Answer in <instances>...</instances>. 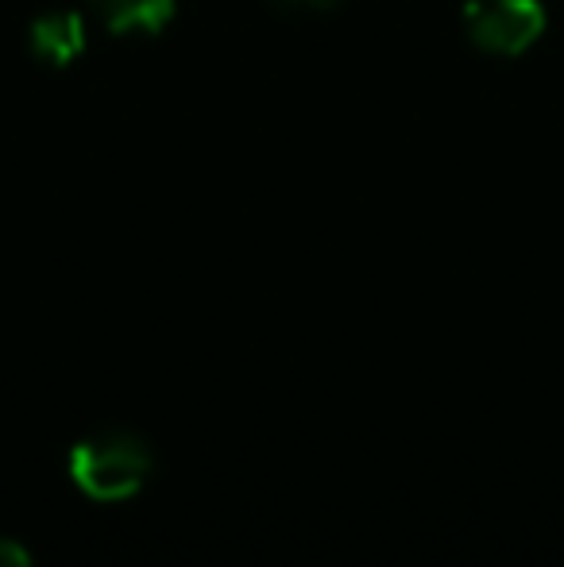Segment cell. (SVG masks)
Masks as SVG:
<instances>
[{"label": "cell", "mask_w": 564, "mask_h": 567, "mask_svg": "<svg viewBox=\"0 0 564 567\" xmlns=\"http://www.w3.org/2000/svg\"><path fill=\"white\" fill-rule=\"evenodd\" d=\"M279 8H298V12H332L340 0H275Z\"/></svg>", "instance_id": "cell-6"}, {"label": "cell", "mask_w": 564, "mask_h": 567, "mask_svg": "<svg viewBox=\"0 0 564 567\" xmlns=\"http://www.w3.org/2000/svg\"><path fill=\"white\" fill-rule=\"evenodd\" d=\"M0 567H31V556L20 540L0 537Z\"/></svg>", "instance_id": "cell-5"}, {"label": "cell", "mask_w": 564, "mask_h": 567, "mask_svg": "<svg viewBox=\"0 0 564 567\" xmlns=\"http://www.w3.org/2000/svg\"><path fill=\"white\" fill-rule=\"evenodd\" d=\"M151 449L147 441L124 429H105L74 444L70 452V478L78 491L98 502H124L147 483Z\"/></svg>", "instance_id": "cell-1"}, {"label": "cell", "mask_w": 564, "mask_h": 567, "mask_svg": "<svg viewBox=\"0 0 564 567\" xmlns=\"http://www.w3.org/2000/svg\"><path fill=\"white\" fill-rule=\"evenodd\" d=\"M460 20L468 43L491 59H522L550 28L542 0H464Z\"/></svg>", "instance_id": "cell-2"}, {"label": "cell", "mask_w": 564, "mask_h": 567, "mask_svg": "<svg viewBox=\"0 0 564 567\" xmlns=\"http://www.w3.org/2000/svg\"><path fill=\"white\" fill-rule=\"evenodd\" d=\"M90 47V28H85V16L74 8H51V12H39L28 28V51L39 66L47 70H66Z\"/></svg>", "instance_id": "cell-3"}, {"label": "cell", "mask_w": 564, "mask_h": 567, "mask_svg": "<svg viewBox=\"0 0 564 567\" xmlns=\"http://www.w3.org/2000/svg\"><path fill=\"white\" fill-rule=\"evenodd\" d=\"M98 23L109 35L158 39L178 16V0H90Z\"/></svg>", "instance_id": "cell-4"}]
</instances>
